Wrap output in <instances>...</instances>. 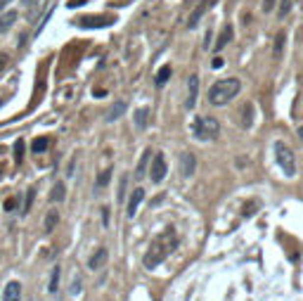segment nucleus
<instances>
[{"instance_id":"obj_3","label":"nucleus","mask_w":303,"mask_h":301,"mask_svg":"<svg viewBox=\"0 0 303 301\" xmlns=\"http://www.w3.org/2000/svg\"><path fill=\"white\" fill-rule=\"evenodd\" d=\"M192 136L197 140H216L220 136V123L213 116H197L192 123Z\"/></svg>"},{"instance_id":"obj_2","label":"nucleus","mask_w":303,"mask_h":301,"mask_svg":"<svg viewBox=\"0 0 303 301\" xmlns=\"http://www.w3.org/2000/svg\"><path fill=\"white\" fill-rule=\"evenodd\" d=\"M239 88H242L239 79H220V81H216L209 88V102L216 105V107H223L232 97H237Z\"/></svg>"},{"instance_id":"obj_4","label":"nucleus","mask_w":303,"mask_h":301,"mask_svg":"<svg viewBox=\"0 0 303 301\" xmlns=\"http://www.w3.org/2000/svg\"><path fill=\"white\" fill-rule=\"evenodd\" d=\"M275 157H277V164L279 168L284 171V176L287 178H294L296 176V159H294V152L287 142H282V140H277L275 142Z\"/></svg>"},{"instance_id":"obj_36","label":"nucleus","mask_w":303,"mask_h":301,"mask_svg":"<svg viewBox=\"0 0 303 301\" xmlns=\"http://www.w3.org/2000/svg\"><path fill=\"white\" fill-rule=\"evenodd\" d=\"M251 111V107H244V114H249ZM244 126H251V119L249 116H244Z\"/></svg>"},{"instance_id":"obj_22","label":"nucleus","mask_w":303,"mask_h":301,"mask_svg":"<svg viewBox=\"0 0 303 301\" xmlns=\"http://www.w3.org/2000/svg\"><path fill=\"white\" fill-rule=\"evenodd\" d=\"M171 74H173L171 64H164V67L159 69V71H157V85H159V88H161V85H166V81L171 79Z\"/></svg>"},{"instance_id":"obj_17","label":"nucleus","mask_w":303,"mask_h":301,"mask_svg":"<svg viewBox=\"0 0 303 301\" xmlns=\"http://www.w3.org/2000/svg\"><path fill=\"white\" fill-rule=\"evenodd\" d=\"M284 41H287V33L279 31L275 36V45H273V57L275 59H282V55H284Z\"/></svg>"},{"instance_id":"obj_42","label":"nucleus","mask_w":303,"mask_h":301,"mask_svg":"<svg viewBox=\"0 0 303 301\" xmlns=\"http://www.w3.org/2000/svg\"><path fill=\"white\" fill-rule=\"evenodd\" d=\"M209 2H211V5H216V2H218V0H209Z\"/></svg>"},{"instance_id":"obj_8","label":"nucleus","mask_w":303,"mask_h":301,"mask_svg":"<svg viewBox=\"0 0 303 301\" xmlns=\"http://www.w3.org/2000/svg\"><path fill=\"white\" fill-rule=\"evenodd\" d=\"M142 199H145V190H142V188H135L131 194V199H128V209H126V216H128V219H135L138 206L142 204Z\"/></svg>"},{"instance_id":"obj_25","label":"nucleus","mask_w":303,"mask_h":301,"mask_svg":"<svg viewBox=\"0 0 303 301\" xmlns=\"http://www.w3.org/2000/svg\"><path fill=\"white\" fill-rule=\"evenodd\" d=\"M111 180V168H107V171H102L100 176H97V180H95V188L97 190H102V188H107V183Z\"/></svg>"},{"instance_id":"obj_14","label":"nucleus","mask_w":303,"mask_h":301,"mask_svg":"<svg viewBox=\"0 0 303 301\" xmlns=\"http://www.w3.org/2000/svg\"><path fill=\"white\" fill-rule=\"evenodd\" d=\"M209 7H211V2H209V0H201V2H199L197 7H194V12L190 14V19H187V27H190V28H194V27H197V24H199V19H201V14L206 12Z\"/></svg>"},{"instance_id":"obj_38","label":"nucleus","mask_w":303,"mask_h":301,"mask_svg":"<svg viewBox=\"0 0 303 301\" xmlns=\"http://www.w3.org/2000/svg\"><path fill=\"white\" fill-rule=\"evenodd\" d=\"M5 64H7V55H0V71L5 69Z\"/></svg>"},{"instance_id":"obj_6","label":"nucleus","mask_w":303,"mask_h":301,"mask_svg":"<svg viewBox=\"0 0 303 301\" xmlns=\"http://www.w3.org/2000/svg\"><path fill=\"white\" fill-rule=\"evenodd\" d=\"M45 5H48V0H24V14L28 22H38L45 12Z\"/></svg>"},{"instance_id":"obj_9","label":"nucleus","mask_w":303,"mask_h":301,"mask_svg":"<svg viewBox=\"0 0 303 301\" xmlns=\"http://www.w3.org/2000/svg\"><path fill=\"white\" fill-rule=\"evenodd\" d=\"M197 95H199V76L197 74H192L190 81H187V109H194Z\"/></svg>"},{"instance_id":"obj_30","label":"nucleus","mask_w":303,"mask_h":301,"mask_svg":"<svg viewBox=\"0 0 303 301\" xmlns=\"http://www.w3.org/2000/svg\"><path fill=\"white\" fill-rule=\"evenodd\" d=\"M33 199H36V190L31 188V190L27 192V199H24V211H22V214H28V209H31V204H33Z\"/></svg>"},{"instance_id":"obj_15","label":"nucleus","mask_w":303,"mask_h":301,"mask_svg":"<svg viewBox=\"0 0 303 301\" xmlns=\"http://www.w3.org/2000/svg\"><path fill=\"white\" fill-rule=\"evenodd\" d=\"M232 36H235L232 27H230V24H225L223 31H220V36H218V41H216V45H213V48H216V50H223L225 45H227V43L232 41Z\"/></svg>"},{"instance_id":"obj_21","label":"nucleus","mask_w":303,"mask_h":301,"mask_svg":"<svg viewBox=\"0 0 303 301\" xmlns=\"http://www.w3.org/2000/svg\"><path fill=\"white\" fill-rule=\"evenodd\" d=\"M126 111V102H116L111 109L107 111V121L111 123V121H116V119H121V114Z\"/></svg>"},{"instance_id":"obj_23","label":"nucleus","mask_w":303,"mask_h":301,"mask_svg":"<svg viewBox=\"0 0 303 301\" xmlns=\"http://www.w3.org/2000/svg\"><path fill=\"white\" fill-rule=\"evenodd\" d=\"M48 147H50V140H48V137H36V140L31 142V152H33V154H43Z\"/></svg>"},{"instance_id":"obj_19","label":"nucleus","mask_w":303,"mask_h":301,"mask_svg":"<svg viewBox=\"0 0 303 301\" xmlns=\"http://www.w3.org/2000/svg\"><path fill=\"white\" fill-rule=\"evenodd\" d=\"M147 123H149V109H147V107H142V109L135 111V126H138L140 131H145Z\"/></svg>"},{"instance_id":"obj_11","label":"nucleus","mask_w":303,"mask_h":301,"mask_svg":"<svg viewBox=\"0 0 303 301\" xmlns=\"http://www.w3.org/2000/svg\"><path fill=\"white\" fill-rule=\"evenodd\" d=\"M107 259H109V251H107L105 246H100L90 259H88V268H90V271H100V268L107 263Z\"/></svg>"},{"instance_id":"obj_12","label":"nucleus","mask_w":303,"mask_h":301,"mask_svg":"<svg viewBox=\"0 0 303 301\" xmlns=\"http://www.w3.org/2000/svg\"><path fill=\"white\" fill-rule=\"evenodd\" d=\"M2 301H22V285L12 280L5 285V292H2Z\"/></svg>"},{"instance_id":"obj_34","label":"nucleus","mask_w":303,"mask_h":301,"mask_svg":"<svg viewBox=\"0 0 303 301\" xmlns=\"http://www.w3.org/2000/svg\"><path fill=\"white\" fill-rule=\"evenodd\" d=\"M102 223L109 225V206H102Z\"/></svg>"},{"instance_id":"obj_31","label":"nucleus","mask_w":303,"mask_h":301,"mask_svg":"<svg viewBox=\"0 0 303 301\" xmlns=\"http://www.w3.org/2000/svg\"><path fill=\"white\" fill-rule=\"evenodd\" d=\"M17 204H19V197H10V199H5L2 209H5V211H14V209H17Z\"/></svg>"},{"instance_id":"obj_39","label":"nucleus","mask_w":303,"mask_h":301,"mask_svg":"<svg viewBox=\"0 0 303 301\" xmlns=\"http://www.w3.org/2000/svg\"><path fill=\"white\" fill-rule=\"evenodd\" d=\"M10 2H12V0H0V12H5V7H7Z\"/></svg>"},{"instance_id":"obj_16","label":"nucleus","mask_w":303,"mask_h":301,"mask_svg":"<svg viewBox=\"0 0 303 301\" xmlns=\"http://www.w3.org/2000/svg\"><path fill=\"white\" fill-rule=\"evenodd\" d=\"M149 157H152V150H145V152H142V159H140V164H138V168H135V180H142L147 173H149V171H147Z\"/></svg>"},{"instance_id":"obj_33","label":"nucleus","mask_w":303,"mask_h":301,"mask_svg":"<svg viewBox=\"0 0 303 301\" xmlns=\"http://www.w3.org/2000/svg\"><path fill=\"white\" fill-rule=\"evenodd\" d=\"M277 5V0H263V12H273Z\"/></svg>"},{"instance_id":"obj_10","label":"nucleus","mask_w":303,"mask_h":301,"mask_svg":"<svg viewBox=\"0 0 303 301\" xmlns=\"http://www.w3.org/2000/svg\"><path fill=\"white\" fill-rule=\"evenodd\" d=\"M111 19L109 17H81L79 19V27L83 28H102V27H109Z\"/></svg>"},{"instance_id":"obj_18","label":"nucleus","mask_w":303,"mask_h":301,"mask_svg":"<svg viewBox=\"0 0 303 301\" xmlns=\"http://www.w3.org/2000/svg\"><path fill=\"white\" fill-rule=\"evenodd\" d=\"M59 277H62V268L55 266L53 273H50V282H48V292H50V294H57V289H59Z\"/></svg>"},{"instance_id":"obj_26","label":"nucleus","mask_w":303,"mask_h":301,"mask_svg":"<svg viewBox=\"0 0 303 301\" xmlns=\"http://www.w3.org/2000/svg\"><path fill=\"white\" fill-rule=\"evenodd\" d=\"M57 223H59V214H57V211H50V214L45 216V230H48V233H53Z\"/></svg>"},{"instance_id":"obj_40","label":"nucleus","mask_w":303,"mask_h":301,"mask_svg":"<svg viewBox=\"0 0 303 301\" xmlns=\"http://www.w3.org/2000/svg\"><path fill=\"white\" fill-rule=\"evenodd\" d=\"M79 5H83V0H71L69 2V7H79Z\"/></svg>"},{"instance_id":"obj_24","label":"nucleus","mask_w":303,"mask_h":301,"mask_svg":"<svg viewBox=\"0 0 303 301\" xmlns=\"http://www.w3.org/2000/svg\"><path fill=\"white\" fill-rule=\"evenodd\" d=\"M258 209H261V202H258V199H251L249 204H244V209H242V216H244V219H253Z\"/></svg>"},{"instance_id":"obj_35","label":"nucleus","mask_w":303,"mask_h":301,"mask_svg":"<svg viewBox=\"0 0 303 301\" xmlns=\"http://www.w3.org/2000/svg\"><path fill=\"white\" fill-rule=\"evenodd\" d=\"M223 64H225V62H223V57H216V59H213V64H211V67H213V69H220V67H223Z\"/></svg>"},{"instance_id":"obj_13","label":"nucleus","mask_w":303,"mask_h":301,"mask_svg":"<svg viewBox=\"0 0 303 301\" xmlns=\"http://www.w3.org/2000/svg\"><path fill=\"white\" fill-rule=\"evenodd\" d=\"M17 10H7V12H0V33H7L10 28L14 27V22H17Z\"/></svg>"},{"instance_id":"obj_7","label":"nucleus","mask_w":303,"mask_h":301,"mask_svg":"<svg viewBox=\"0 0 303 301\" xmlns=\"http://www.w3.org/2000/svg\"><path fill=\"white\" fill-rule=\"evenodd\" d=\"M194 171H197V159H194V154H192V152H183V154H180V173H183L185 178H190Z\"/></svg>"},{"instance_id":"obj_41","label":"nucleus","mask_w":303,"mask_h":301,"mask_svg":"<svg viewBox=\"0 0 303 301\" xmlns=\"http://www.w3.org/2000/svg\"><path fill=\"white\" fill-rule=\"evenodd\" d=\"M299 140H301V142H303V126H301V128H299Z\"/></svg>"},{"instance_id":"obj_29","label":"nucleus","mask_w":303,"mask_h":301,"mask_svg":"<svg viewBox=\"0 0 303 301\" xmlns=\"http://www.w3.org/2000/svg\"><path fill=\"white\" fill-rule=\"evenodd\" d=\"M289 10H291V0H279V10H277V14H279L282 19L289 14Z\"/></svg>"},{"instance_id":"obj_5","label":"nucleus","mask_w":303,"mask_h":301,"mask_svg":"<svg viewBox=\"0 0 303 301\" xmlns=\"http://www.w3.org/2000/svg\"><path fill=\"white\" fill-rule=\"evenodd\" d=\"M166 173H168L166 157H164L161 152H157L154 159H152V166H149V178H152V183H161V180L166 178Z\"/></svg>"},{"instance_id":"obj_20","label":"nucleus","mask_w":303,"mask_h":301,"mask_svg":"<svg viewBox=\"0 0 303 301\" xmlns=\"http://www.w3.org/2000/svg\"><path fill=\"white\" fill-rule=\"evenodd\" d=\"M64 197H66V188H64V183L59 180V183H55L53 185L50 199H53V202H64Z\"/></svg>"},{"instance_id":"obj_28","label":"nucleus","mask_w":303,"mask_h":301,"mask_svg":"<svg viewBox=\"0 0 303 301\" xmlns=\"http://www.w3.org/2000/svg\"><path fill=\"white\" fill-rule=\"evenodd\" d=\"M69 294H71V297H79L81 294V275H74L71 287H69Z\"/></svg>"},{"instance_id":"obj_37","label":"nucleus","mask_w":303,"mask_h":301,"mask_svg":"<svg viewBox=\"0 0 303 301\" xmlns=\"http://www.w3.org/2000/svg\"><path fill=\"white\" fill-rule=\"evenodd\" d=\"M204 48H206V50H209V45H211V31H206V38H204Z\"/></svg>"},{"instance_id":"obj_1","label":"nucleus","mask_w":303,"mask_h":301,"mask_svg":"<svg viewBox=\"0 0 303 301\" xmlns=\"http://www.w3.org/2000/svg\"><path fill=\"white\" fill-rule=\"evenodd\" d=\"M175 246H178V235H175L173 228H166L164 233H159L157 237L152 240V245H149V249H147V254L142 256V266H145L147 271L157 268L159 263H164V261L175 251Z\"/></svg>"},{"instance_id":"obj_32","label":"nucleus","mask_w":303,"mask_h":301,"mask_svg":"<svg viewBox=\"0 0 303 301\" xmlns=\"http://www.w3.org/2000/svg\"><path fill=\"white\" fill-rule=\"evenodd\" d=\"M126 185H128V176H123V178H121V185H119V202H123V197H126Z\"/></svg>"},{"instance_id":"obj_27","label":"nucleus","mask_w":303,"mask_h":301,"mask_svg":"<svg viewBox=\"0 0 303 301\" xmlns=\"http://www.w3.org/2000/svg\"><path fill=\"white\" fill-rule=\"evenodd\" d=\"M24 162V140H17L14 142V164H22Z\"/></svg>"}]
</instances>
